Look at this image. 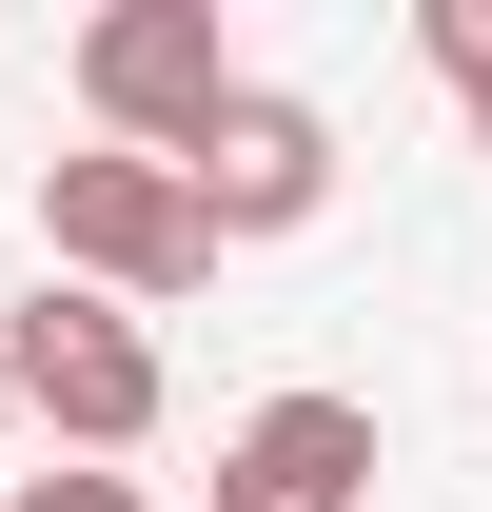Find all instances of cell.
I'll return each mask as SVG.
<instances>
[{
    "mask_svg": "<svg viewBox=\"0 0 492 512\" xmlns=\"http://www.w3.org/2000/svg\"><path fill=\"white\" fill-rule=\"evenodd\" d=\"M0 434H20V394H0Z\"/></svg>",
    "mask_w": 492,
    "mask_h": 512,
    "instance_id": "9",
    "label": "cell"
},
{
    "mask_svg": "<svg viewBox=\"0 0 492 512\" xmlns=\"http://www.w3.org/2000/svg\"><path fill=\"white\" fill-rule=\"evenodd\" d=\"M178 197H197V237H217V256H237V237H296L315 197H335V119H315L296 79H237V99L178 138Z\"/></svg>",
    "mask_w": 492,
    "mask_h": 512,
    "instance_id": "4",
    "label": "cell"
},
{
    "mask_svg": "<svg viewBox=\"0 0 492 512\" xmlns=\"http://www.w3.org/2000/svg\"><path fill=\"white\" fill-rule=\"evenodd\" d=\"M473 158H492V99H473Z\"/></svg>",
    "mask_w": 492,
    "mask_h": 512,
    "instance_id": "8",
    "label": "cell"
},
{
    "mask_svg": "<svg viewBox=\"0 0 492 512\" xmlns=\"http://www.w3.org/2000/svg\"><path fill=\"white\" fill-rule=\"evenodd\" d=\"M0 394H20V414H40V434H60L79 473H119V453L158 434V335H138V316H99V296H60V276H40V296L0 316Z\"/></svg>",
    "mask_w": 492,
    "mask_h": 512,
    "instance_id": "2",
    "label": "cell"
},
{
    "mask_svg": "<svg viewBox=\"0 0 492 512\" xmlns=\"http://www.w3.org/2000/svg\"><path fill=\"white\" fill-rule=\"evenodd\" d=\"M40 256H60V296H99V316H158V296L217 276L178 158H40Z\"/></svg>",
    "mask_w": 492,
    "mask_h": 512,
    "instance_id": "1",
    "label": "cell"
},
{
    "mask_svg": "<svg viewBox=\"0 0 492 512\" xmlns=\"http://www.w3.org/2000/svg\"><path fill=\"white\" fill-rule=\"evenodd\" d=\"M374 493V414L355 394H256L217 453V512H355Z\"/></svg>",
    "mask_w": 492,
    "mask_h": 512,
    "instance_id": "5",
    "label": "cell"
},
{
    "mask_svg": "<svg viewBox=\"0 0 492 512\" xmlns=\"http://www.w3.org/2000/svg\"><path fill=\"white\" fill-rule=\"evenodd\" d=\"M0 512H138V473H79V453H60V473H20Z\"/></svg>",
    "mask_w": 492,
    "mask_h": 512,
    "instance_id": "7",
    "label": "cell"
},
{
    "mask_svg": "<svg viewBox=\"0 0 492 512\" xmlns=\"http://www.w3.org/2000/svg\"><path fill=\"white\" fill-rule=\"evenodd\" d=\"M217 99H237L217 0H99V20H79V119H99V158H178Z\"/></svg>",
    "mask_w": 492,
    "mask_h": 512,
    "instance_id": "3",
    "label": "cell"
},
{
    "mask_svg": "<svg viewBox=\"0 0 492 512\" xmlns=\"http://www.w3.org/2000/svg\"><path fill=\"white\" fill-rule=\"evenodd\" d=\"M414 40H433V79H453V99H492V0H414Z\"/></svg>",
    "mask_w": 492,
    "mask_h": 512,
    "instance_id": "6",
    "label": "cell"
}]
</instances>
